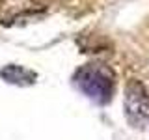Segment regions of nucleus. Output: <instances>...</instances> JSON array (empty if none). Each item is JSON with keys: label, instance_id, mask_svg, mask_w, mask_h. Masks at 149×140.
<instances>
[{"label": "nucleus", "instance_id": "f257e3e1", "mask_svg": "<svg viewBox=\"0 0 149 140\" xmlns=\"http://www.w3.org/2000/svg\"><path fill=\"white\" fill-rule=\"evenodd\" d=\"M73 84L91 101L104 105L114 93V73L104 64H86L74 71Z\"/></svg>", "mask_w": 149, "mask_h": 140}, {"label": "nucleus", "instance_id": "f03ea898", "mask_svg": "<svg viewBox=\"0 0 149 140\" xmlns=\"http://www.w3.org/2000/svg\"><path fill=\"white\" fill-rule=\"evenodd\" d=\"M125 114L132 125H140L149 116V93L142 82L130 80L125 90Z\"/></svg>", "mask_w": 149, "mask_h": 140}, {"label": "nucleus", "instance_id": "7ed1b4c3", "mask_svg": "<svg viewBox=\"0 0 149 140\" xmlns=\"http://www.w3.org/2000/svg\"><path fill=\"white\" fill-rule=\"evenodd\" d=\"M0 77L9 84H19V86H28L36 82V73L28 71L22 65H6L0 71Z\"/></svg>", "mask_w": 149, "mask_h": 140}]
</instances>
